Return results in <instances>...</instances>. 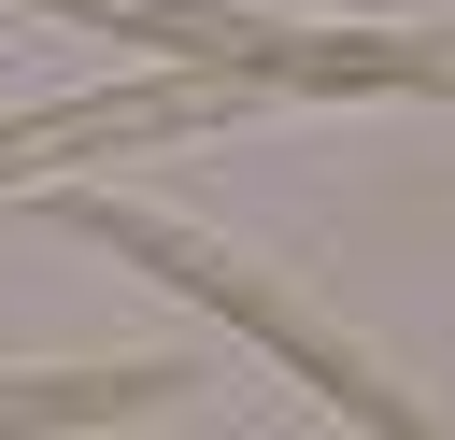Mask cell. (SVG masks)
I'll list each match as a JSON object with an SVG mask.
<instances>
[{
  "label": "cell",
  "mask_w": 455,
  "mask_h": 440,
  "mask_svg": "<svg viewBox=\"0 0 455 440\" xmlns=\"http://www.w3.org/2000/svg\"><path fill=\"white\" fill-rule=\"evenodd\" d=\"M43 14L114 28V43H156L185 71L299 85V99H341V85H455V43H412V28H270V14H213V0H43Z\"/></svg>",
  "instance_id": "1"
},
{
  "label": "cell",
  "mask_w": 455,
  "mask_h": 440,
  "mask_svg": "<svg viewBox=\"0 0 455 440\" xmlns=\"http://www.w3.org/2000/svg\"><path fill=\"white\" fill-rule=\"evenodd\" d=\"M57 213H71L85 241H114L128 270L185 284L199 312H228V326H242L256 355H284V369H299V383H313L327 412H355V426H412V397H398V383H370V355H341V341H327V326H313L299 298H270V284H256V270H228L213 241H185V227H156V213H114V199H57Z\"/></svg>",
  "instance_id": "2"
},
{
  "label": "cell",
  "mask_w": 455,
  "mask_h": 440,
  "mask_svg": "<svg viewBox=\"0 0 455 440\" xmlns=\"http://www.w3.org/2000/svg\"><path fill=\"white\" fill-rule=\"evenodd\" d=\"M185 369L171 355H128V369H43V383H0V426H114V412H156Z\"/></svg>",
  "instance_id": "3"
}]
</instances>
